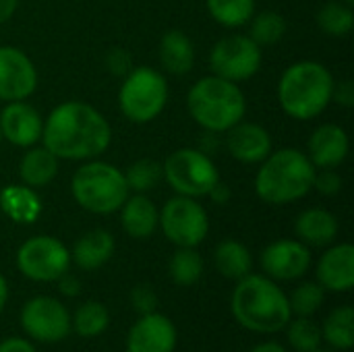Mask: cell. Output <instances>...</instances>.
Listing matches in <instances>:
<instances>
[{
    "mask_svg": "<svg viewBox=\"0 0 354 352\" xmlns=\"http://www.w3.org/2000/svg\"><path fill=\"white\" fill-rule=\"evenodd\" d=\"M0 352H35V349L23 338H8L0 342Z\"/></svg>",
    "mask_w": 354,
    "mask_h": 352,
    "instance_id": "39",
    "label": "cell"
},
{
    "mask_svg": "<svg viewBox=\"0 0 354 352\" xmlns=\"http://www.w3.org/2000/svg\"><path fill=\"white\" fill-rule=\"evenodd\" d=\"M230 309L234 319L249 332L276 334L292 319L288 297L266 276H245L239 280Z\"/></svg>",
    "mask_w": 354,
    "mask_h": 352,
    "instance_id": "2",
    "label": "cell"
},
{
    "mask_svg": "<svg viewBox=\"0 0 354 352\" xmlns=\"http://www.w3.org/2000/svg\"><path fill=\"white\" fill-rule=\"evenodd\" d=\"M324 286L315 284V282H305L301 284L292 297H290V311L299 317H311L313 313H317V309L324 305Z\"/></svg>",
    "mask_w": 354,
    "mask_h": 352,
    "instance_id": "34",
    "label": "cell"
},
{
    "mask_svg": "<svg viewBox=\"0 0 354 352\" xmlns=\"http://www.w3.org/2000/svg\"><path fill=\"white\" fill-rule=\"evenodd\" d=\"M251 352H288L282 344L278 342H263V344H257Z\"/></svg>",
    "mask_w": 354,
    "mask_h": 352,
    "instance_id": "44",
    "label": "cell"
},
{
    "mask_svg": "<svg viewBox=\"0 0 354 352\" xmlns=\"http://www.w3.org/2000/svg\"><path fill=\"white\" fill-rule=\"evenodd\" d=\"M17 8V0H0V23L8 21Z\"/></svg>",
    "mask_w": 354,
    "mask_h": 352,
    "instance_id": "43",
    "label": "cell"
},
{
    "mask_svg": "<svg viewBox=\"0 0 354 352\" xmlns=\"http://www.w3.org/2000/svg\"><path fill=\"white\" fill-rule=\"evenodd\" d=\"M71 266L68 249L52 237H33L17 251V268L35 282H56Z\"/></svg>",
    "mask_w": 354,
    "mask_h": 352,
    "instance_id": "9",
    "label": "cell"
},
{
    "mask_svg": "<svg viewBox=\"0 0 354 352\" xmlns=\"http://www.w3.org/2000/svg\"><path fill=\"white\" fill-rule=\"evenodd\" d=\"M44 122L35 108L23 102H10L0 114V131L12 145L29 147L39 141Z\"/></svg>",
    "mask_w": 354,
    "mask_h": 352,
    "instance_id": "16",
    "label": "cell"
},
{
    "mask_svg": "<svg viewBox=\"0 0 354 352\" xmlns=\"http://www.w3.org/2000/svg\"><path fill=\"white\" fill-rule=\"evenodd\" d=\"M317 280L324 288L346 293L354 286V247L348 243L336 245L324 253L317 266Z\"/></svg>",
    "mask_w": 354,
    "mask_h": 352,
    "instance_id": "17",
    "label": "cell"
},
{
    "mask_svg": "<svg viewBox=\"0 0 354 352\" xmlns=\"http://www.w3.org/2000/svg\"><path fill=\"white\" fill-rule=\"evenodd\" d=\"M288 342L297 352H315L322 344V328L311 317L288 322Z\"/></svg>",
    "mask_w": 354,
    "mask_h": 352,
    "instance_id": "31",
    "label": "cell"
},
{
    "mask_svg": "<svg viewBox=\"0 0 354 352\" xmlns=\"http://www.w3.org/2000/svg\"><path fill=\"white\" fill-rule=\"evenodd\" d=\"M114 253V239L106 230H91L83 234L75 249L73 259L81 270H97L102 268Z\"/></svg>",
    "mask_w": 354,
    "mask_h": 352,
    "instance_id": "22",
    "label": "cell"
},
{
    "mask_svg": "<svg viewBox=\"0 0 354 352\" xmlns=\"http://www.w3.org/2000/svg\"><path fill=\"white\" fill-rule=\"evenodd\" d=\"M207 195H209L216 203H226V201L230 199V189H228L224 183H218V185H216Z\"/></svg>",
    "mask_w": 354,
    "mask_h": 352,
    "instance_id": "42",
    "label": "cell"
},
{
    "mask_svg": "<svg viewBox=\"0 0 354 352\" xmlns=\"http://www.w3.org/2000/svg\"><path fill=\"white\" fill-rule=\"evenodd\" d=\"M348 154V137L338 124L319 127L309 141V160L315 168H336Z\"/></svg>",
    "mask_w": 354,
    "mask_h": 352,
    "instance_id": "19",
    "label": "cell"
},
{
    "mask_svg": "<svg viewBox=\"0 0 354 352\" xmlns=\"http://www.w3.org/2000/svg\"><path fill=\"white\" fill-rule=\"evenodd\" d=\"M21 326L37 342H60L71 332L66 307L52 297H35L21 311Z\"/></svg>",
    "mask_w": 354,
    "mask_h": 352,
    "instance_id": "12",
    "label": "cell"
},
{
    "mask_svg": "<svg viewBox=\"0 0 354 352\" xmlns=\"http://www.w3.org/2000/svg\"><path fill=\"white\" fill-rule=\"evenodd\" d=\"M313 187L326 195H334L342 189V178L340 174H336L332 168H326L319 176L315 174V180H313Z\"/></svg>",
    "mask_w": 354,
    "mask_h": 352,
    "instance_id": "37",
    "label": "cell"
},
{
    "mask_svg": "<svg viewBox=\"0 0 354 352\" xmlns=\"http://www.w3.org/2000/svg\"><path fill=\"white\" fill-rule=\"evenodd\" d=\"M228 131L230 133L226 145L232 158L247 164H255L272 154V137L263 127L253 122H239Z\"/></svg>",
    "mask_w": 354,
    "mask_h": 352,
    "instance_id": "18",
    "label": "cell"
},
{
    "mask_svg": "<svg viewBox=\"0 0 354 352\" xmlns=\"http://www.w3.org/2000/svg\"><path fill=\"white\" fill-rule=\"evenodd\" d=\"M58 172V158L48 147L29 149L19 166V174L27 187H46Z\"/></svg>",
    "mask_w": 354,
    "mask_h": 352,
    "instance_id": "24",
    "label": "cell"
},
{
    "mask_svg": "<svg viewBox=\"0 0 354 352\" xmlns=\"http://www.w3.org/2000/svg\"><path fill=\"white\" fill-rule=\"evenodd\" d=\"M37 85V73L33 62L17 48H0V100L21 102L33 93Z\"/></svg>",
    "mask_w": 354,
    "mask_h": 352,
    "instance_id": "13",
    "label": "cell"
},
{
    "mask_svg": "<svg viewBox=\"0 0 354 352\" xmlns=\"http://www.w3.org/2000/svg\"><path fill=\"white\" fill-rule=\"evenodd\" d=\"M162 230L168 241H172L176 247H197L203 243L209 230V220L205 210L193 201V197H174L170 199L162 214L160 220Z\"/></svg>",
    "mask_w": 354,
    "mask_h": 352,
    "instance_id": "10",
    "label": "cell"
},
{
    "mask_svg": "<svg viewBox=\"0 0 354 352\" xmlns=\"http://www.w3.org/2000/svg\"><path fill=\"white\" fill-rule=\"evenodd\" d=\"M286 31V21L282 15L278 12H272V10H266V12H259L255 19H253V25H251V39L257 44V46H270V44H276L282 39Z\"/></svg>",
    "mask_w": 354,
    "mask_h": 352,
    "instance_id": "32",
    "label": "cell"
},
{
    "mask_svg": "<svg viewBox=\"0 0 354 352\" xmlns=\"http://www.w3.org/2000/svg\"><path fill=\"white\" fill-rule=\"evenodd\" d=\"M110 324V313L108 309L97 303V301H87L83 303L73 317V328L79 336L83 338H93L100 336Z\"/></svg>",
    "mask_w": 354,
    "mask_h": 352,
    "instance_id": "29",
    "label": "cell"
},
{
    "mask_svg": "<svg viewBox=\"0 0 354 352\" xmlns=\"http://www.w3.org/2000/svg\"><path fill=\"white\" fill-rule=\"evenodd\" d=\"M0 141H2V131H0Z\"/></svg>",
    "mask_w": 354,
    "mask_h": 352,
    "instance_id": "48",
    "label": "cell"
},
{
    "mask_svg": "<svg viewBox=\"0 0 354 352\" xmlns=\"http://www.w3.org/2000/svg\"><path fill=\"white\" fill-rule=\"evenodd\" d=\"M207 8L218 23L226 27H239L253 19L255 0H207Z\"/></svg>",
    "mask_w": 354,
    "mask_h": 352,
    "instance_id": "30",
    "label": "cell"
},
{
    "mask_svg": "<svg viewBox=\"0 0 354 352\" xmlns=\"http://www.w3.org/2000/svg\"><path fill=\"white\" fill-rule=\"evenodd\" d=\"M216 268L228 280H241L251 274L253 257L239 241H224L216 249Z\"/></svg>",
    "mask_w": 354,
    "mask_h": 352,
    "instance_id": "25",
    "label": "cell"
},
{
    "mask_svg": "<svg viewBox=\"0 0 354 352\" xmlns=\"http://www.w3.org/2000/svg\"><path fill=\"white\" fill-rule=\"evenodd\" d=\"M131 303H133V307H135L137 313L147 315V313H153L156 311V307H158V295L153 293V288L141 284V286L133 288Z\"/></svg>",
    "mask_w": 354,
    "mask_h": 352,
    "instance_id": "36",
    "label": "cell"
},
{
    "mask_svg": "<svg viewBox=\"0 0 354 352\" xmlns=\"http://www.w3.org/2000/svg\"><path fill=\"white\" fill-rule=\"evenodd\" d=\"M118 100L122 114L131 122L143 124L153 120L164 110L168 100V83L158 71L139 66L127 77Z\"/></svg>",
    "mask_w": 354,
    "mask_h": 352,
    "instance_id": "7",
    "label": "cell"
},
{
    "mask_svg": "<svg viewBox=\"0 0 354 352\" xmlns=\"http://www.w3.org/2000/svg\"><path fill=\"white\" fill-rule=\"evenodd\" d=\"M334 95H336V100L342 104V106H353L354 104V87L351 81H344V83H340L338 85V89L334 87Z\"/></svg>",
    "mask_w": 354,
    "mask_h": 352,
    "instance_id": "40",
    "label": "cell"
},
{
    "mask_svg": "<svg viewBox=\"0 0 354 352\" xmlns=\"http://www.w3.org/2000/svg\"><path fill=\"white\" fill-rule=\"evenodd\" d=\"M334 87V79L324 64L313 60L297 62L280 79V106L290 118H315L332 102Z\"/></svg>",
    "mask_w": 354,
    "mask_h": 352,
    "instance_id": "3",
    "label": "cell"
},
{
    "mask_svg": "<svg viewBox=\"0 0 354 352\" xmlns=\"http://www.w3.org/2000/svg\"><path fill=\"white\" fill-rule=\"evenodd\" d=\"M106 62H108V66L112 68L114 75H124L131 68V56L124 50H112Z\"/></svg>",
    "mask_w": 354,
    "mask_h": 352,
    "instance_id": "38",
    "label": "cell"
},
{
    "mask_svg": "<svg viewBox=\"0 0 354 352\" xmlns=\"http://www.w3.org/2000/svg\"><path fill=\"white\" fill-rule=\"evenodd\" d=\"M0 205L15 222H27V224L33 222L41 212V203L37 201L35 193L25 187L4 189L0 195Z\"/></svg>",
    "mask_w": 354,
    "mask_h": 352,
    "instance_id": "27",
    "label": "cell"
},
{
    "mask_svg": "<svg viewBox=\"0 0 354 352\" xmlns=\"http://www.w3.org/2000/svg\"><path fill=\"white\" fill-rule=\"evenodd\" d=\"M6 299H8V286H6L4 276L0 274V311H2V309H4V305H6Z\"/></svg>",
    "mask_w": 354,
    "mask_h": 352,
    "instance_id": "45",
    "label": "cell"
},
{
    "mask_svg": "<svg viewBox=\"0 0 354 352\" xmlns=\"http://www.w3.org/2000/svg\"><path fill=\"white\" fill-rule=\"evenodd\" d=\"M261 266L274 280H297L309 270L311 253L299 241H276L261 253Z\"/></svg>",
    "mask_w": 354,
    "mask_h": 352,
    "instance_id": "15",
    "label": "cell"
},
{
    "mask_svg": "<svg viewBox=\"0 0 354 352\" xmlns=\"http://www.w3.org/2000/svg\"><path fill=\"white\" fill-rule=\"evenodd\" d=\"M162 176H164L162 166H160L158 162H153V160H139V162H135V164L129 168V172L124 174L129 189L139 191V193H141V191L153 189V187L160 183Z\"/></svg>",
    "mask_w": 354,
    "mask_h": 352,
    "instance_id": "35",
    "label": "cell"
},
{
    "mask_svg": "<svg viewBox=\"0 0 354 352\" xmlns=\"http://www.w3.org/2000/svg\"><path fill=\"white\" fill-rule=\"evenodd\" d=\"M58 280H60V290H62V295H66V297H77V295H79L81 284H79V280H77V278L62 274Z\"/></svg>",
    "mask_w": 354,
    "mask_h": 352,
    "instance_id": "41",
    "label": "cell"
},
{
    "mask_svg": "<svg viewBox=\"0 0 354 352\" xmlns=\"http://www.w3.org/2000/svg\"><path fill=\"white\" fill-rule=\"evenodd\" d=\"M41 139L56 158L87 160L108 149L112 131L95 108L83 102H64L50 112Z\"/></svg>",
    "mask_w": 354,
    "mask_h": 352,
    "instance_id": "1",
    "label": "cell"
},
{
    "mask_svg": "<svg viewBox=\"0 0 354 352\" xmlns=\"http://www.w3.org/2000/svg\"><path fill=\"white\" fill-rule=\"evenodd\" d=\"M297 234L303 243H309L313 247H326L338 234V220L328 210H307L297 220Z\"/></svg>",
    "mask_w": 354,
    "mask_h": 352,
    "instance_id": "20",
    "label": "cell"
},
{
    "mask_svg": "<svg viewBox=\"0 0 354 352\" xmlns=\"http://www.w3.org/2000/svg\"><path fill=\"white\" fill-rule=\"evenodd\" d=\"M203 274V259L195 247H178L170 259V278L180 286H191L199 282Z\"/></svg>",
    "mask_w": 354,
    "mask_h": 352,
    "instance_id": "28",
    "label": "cell"
},
{
    "mask_svg": "<svg viewBox=\"0 0 354 352\" xmlns=\"http://www.w3.org/2000/svg\"><path fill=\"white\" fill-rule=\"evenodd\" d=\"M315 166L299 149H280L266 158L259 168L255 189L257 195L274 205L292 203L313 189Z\"/></svg>",
    "mask_w": 354,
    "mask_h": 352,
    "instance_id": "4",
    "label": "cell"
},
{
    "mask_svg": "<svg viewBox=\"0 0 354 352\" xmlns=\"http://www.w3.org/2000/svg\"><path fill=\"white\" fill-rule=\"evenodd\" d=\"M315 352H330V351H319V349H317V351H315Z\"/></svg>",
    "mask_w": 354,
    "mask_h": 352,
    "instance_id": "47",
    "label": "cell"
},
{
    "mask_svg": "<svg viewBox=\"0 0 354 352\" xmlns=\"http://www.w3.org/2000/svg\"><path fill=\"white\" fill-rule=\"evenodd\" d=\"M160 58L168 73L172 75H185L193 68L195 62V50L191 39L183 31H168L162 37L160 44Z\"/></svg>",
    "mask_w": 354,
    "mask_h": 352,
    "instance_id": "23",
    "label": "cell"
},
{
    "mask_svg": "<svg viewBox=\"0 0 354 352\" xmlns=\"http://www.w3.org/2000/svg\"><path fill=\"white\" fill-rule=\"evenodd\" d=\"M73 195L91 214H112L127 201L129 185L124 174L112 164L89 162L75 172Z\"/></svg>",
    "mask_w": 354,
    "mask_h": 352,
    "instance_id": "6",
    "label": "cell"
},
{
    "mask_svg": "<svg viewBox=\"0 0 354 352\" xmlns=\"http://www.w3.org/2000/svg\"><path fill=\"white\" fill-rule=\"evenodd\" d=\"M122 205V228L127 230V234H131L133 239L151 237L160 220V214L151 199H147L145 195H135Z\"/></svg>",
    "mask_w": 354,
    "mask_h": 352,
    "instance_id": "21",
    "label": "cell"
},
{
    "mask_svg": "<svg viewBox=\"0 0 354 352\" xmlns=\"http://www.w3.org/2000/svg\"><path fill=\"white\" fill-rule=\"evenodd\" d=\"M176 328L162 313H147L137 319L127 338V352H174Z\"/></svg>",
    "mask_w": 354,
    "mask_h": 352,
    "instance_id": "14",
    "label": "cell"
},
{
    "mask_svg": "<svg viewBox=\"0 0 354 352\" xmlns=\"http://www.w3.org/2000/svg\"><path fill=\"white\" fill-rule=\"evenodd\" d=\"M212 71L232 83L253 77L261 66L259 46L247 35H230L220 39L209 56Z\"/></svg>",
    "mask_w": 354,
    "mask_h": 352,
    "instance_id": "11",
    "label": "cell"
},
{
    "mask_svg": "<svg viewBox=\"0 0 354 352\" xmlns=\"http://www.w3.org/2000/svg\"><path fill=\"white\" fill-rule=\"evenodd\" d=\"M319 27L330 33V35H346L353 29L354 15L351 10V4H340V2H328L319 15H317Z\"/></svg>",
    "mask_w": 354,
    "mask_h": 352,
    "instance_id": "33",
    "label": "cell"
},
{
    "mask_svg": "<svg viewBox=\"0 0 354 352\" xmlns=\"http://www.w3.org/2000/svg\"><path fill=\"white\" fill-rule=\"evenodd\" d=\"M344 2H346V4H353L354 0H344Z\"/></svg>",
    "mask_w": 354,
    "mask_h": 352,
    "instance_id": "46",
    "label": "cell"
},
{
    "mask_svg": "<svg viewBox=\"0 0 354 352\" xmlns=\"http://www.w3.org/2000/svg\"><path fill=\"white\" fill-rule=\"evenodd\" d=\"M168 185L185 197H203L218 183L220 172L214 162L197 149H178L162 166Z\"/></svg>",
    "mask_w": 354,
    "mask_h": 352,
    "instance_id": "8",
    "label": "cell"
},
{
    "mask_svg": "<svg viewBox=\"0 0 354 352\" xmlns=\"http://www.w3.org/2000/svg\"><path fill=\"white\" fill-rule=\"evenodd\" d=\"M322 336L328 340L330 346L338 351H351L354 344V311L351 305H342L334 309L326 322Z\"/></svg>",
    "mask_w": 354,
    "mask_h": 352,
    "instance_id": "26",
    "label": "cell"
},
{
    "mask_svg": "<svg viewBox=\"0 0 354 352\" xmlns=\"http://www.w3.org/2000/svg\"><path fill=\"white\" fill-rule=\"evenodd\" d=\"M195 122L207 131H228L245 116V95L236 83L218 75L199 79L187 98Z\"/></svg>",
    "mask_w": 354,
    "mask_h": 352,
    "instance_id": "5",
    "label": "cell"
}]
</instances>
